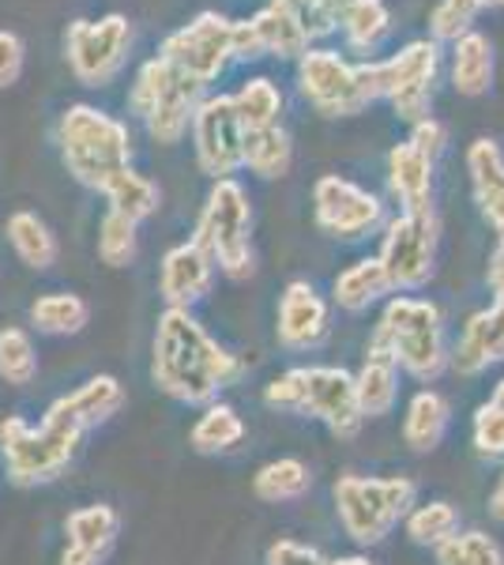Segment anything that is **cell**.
<instances>
[{
	"label": "cell",
	"mask_w": 504,
	"mask_h": 565,
	"mask_svg": "<svg viewBox=\"0 0 504 565\" xmlns=\"http://www.w3.org/2000/svg\"><path fill=\"white\" fill-rule=\"evenodd\" d=\"M132 53V23L121 12L98 20H72L64 26V61L84 87H106L121 76Z\"/></svg>",
	"instance_id": "30bf717a"
},
{
	"label": "cell",
	"mask_w": 504,
	"mask_h": 565,
	"mask_svg": "<svg viewBox=\"0 0 504 565\" xmlns=\"http://www.w3.org/2000/svg\"><path fill=\"white\" fill-rule=\"evenodd\" d=\"M230 98H234V109H237V117H242L245 132H260V129H271V125H282V106H287V98H282L275 79L253 76V79H245Z\"/></svg>",
	"instance_id": "e575fe53"
},
{
	"label": "cell",
	"mask_w": 504,
	"mask_h": 565,
	"mask_svg": "<svg viewBox=\"0 0 504 565\" xmlns=\"http://www.w3.org/2000/svg\"><path fill=\"white\" fill-rule=\"evenodd\" d=\"M132 218L117 215L106 207V215L98 218V257H103L106 268H128V264L136 260V253H140V234H136Z\"/></svg>",
	"instance_id": "74e56055"
},
{
	"label": "cell",
	"mask_w": 504,
	"mask_h": 565,
	"mask_svg": "<svg viewBox=\"0 0 504 565\" xmlns=\"http://www.w3.org/2000/svg\"><path fill=\"white\" fill-rule=\"evenodd\" d=\"M490 516L497 524H504V468H501V476L497 482H493V494H490Z\"/></svg>",
	"instance_id": "c3c4849f"
},
{
	"label": "cell",
	"mask_w": 504,
	"mask_h": 565,
	"mask_svg": "<svg viewBox=\"0 0 504 565\" xmlns=\"http://www.w3.org/2000/svg\"><path fill=\"white\" fill-rule=\"evenodd\" d=\"M313 215L320 231L339 242H357L384 226L380 196L339 174H324L313 185Z\"/></svg>",
	"instance_id": "9a60e30c"
},
{
	"label": "cell",
	"mask_w": 504,
	"mask_h": 565,
	"mask_svg": "<svg viewBox=\"0 0 504 565\" xmlns=\"http://www.w3.org/2000/svg\"><path fill=\"white\" fill-rule=\"evenodd\" d=\"M403 524H407V540L415 546H441L452 540L455 532H460V509L452 505V501H429V505H415L407 516H403Z\"/></svg>",
	"instance_id": "8d00e7d4"
},
{
	"label": "cell",
	"mask_w": 504,
	"mask_h": 565,
	"mask_svg": "<svg viewBox=\"0 0 504 565\" xmlns=\"http://www.w3.org/2000/svg\"><path fill=\"white\" fill-rule=\"evenodd\" d=\"M482 4L479 0H437L433 15H429V31H433V42H460L463 34L474 31V20H479Z\"/></svg>",
	"instance_id": "ab89813d"
},
{
	"label": "cell",
	"mask_w": 504,
	"mask_h": 565,
	"mask_svg": "<svg viewBox=\"0 0 504 565\" xmlns=\"http://www.w3.org/2000/svg\"><path fill=\"white\" fill-rule=\"evenodd\" d=\"M39 377V351L31 332L20 324L0 328V381L12 388H26Z\"/></svg>",
	"instance_id": "d590c367"
},
{
	"label": "cell",
	"mask_w": 504,
	"mask_h": 565,
	"mask_svg": "<svg viewBox=\"0 0 504 565\" xmlns=\"http://www.w3.org/2000/svg\"><path fill=\"white\" fill-rule=\"evenodd\" d=\"M298 90L320 117H357L362 109L380 103L377 61H346L339 50L309 45L294 61Z\"/></svg>",
	"instance_id": "ba28073f"
},
{
	"label": "cell",
	"mask_w": 504,
	"mask_h": 565,
	"mask_svg": "<svg viewBox=\"0 0 504 565\" xmlns=\"http://www.w3.org/2000/svg\"><path fill=\"white\" fill-rule=\"evenodd\" d=\"M279 4L294 15V23L305 31V39L317 42L339 31V12H343L346 0H279Z\"/></svg>",
	"instance_id": "60d3db41"
},
{
	"label": "cell",
	"mask_w": 504,
	"mask_h": 565,
	"mask_svg": "<svg viewBox=\"0 0 504 565\" xmlns=\"http://www.w3.org/2000/svg\"><path fill=\"white\" fill-rule=\"evenodd\" d=\"M245 362L237 359L192 317V309H167L154 324L151 381L159 392L189 407H207L218 392L242 381Z\"/></svg>",
	"instance_id": "6da1fadb"
},
{
	"label": "cell",
	"mask_w": 504,
	"mask_h": 565,
	"mask_svg": "<svg viewBox=\"0 0 504 565\" xmlns=\"http://www.w3.org/2000/svg\"><path fill=\"white\" fill-rule=\"evenodd\" d=\"M504 362V317L497 309H479L467 317L460 340L448 348V370L460 377H479L490 366Z\"/></svg>",
	"instance_id": "d6986e66"
},
{
	"label": "cell",
	"mask_w": 504,
	"mask_h": 565,
	"mask_svg": "<svg viewBox=\"0 0 504 565\" xmlns=\"http://www.w3.org/2000/svg\"><path fill=\"white\" fill-rule=\"evenodd\" d=\"M332 332L328 302L317 295L309 279H290L279 295V313H275V340L287 351H317Z\"/></svg>",
	"instance_id": "2e32d148"
},
{
	"label": "cell",
	"mask_w": 504,
	"mask_h": 565,
	"mask_svg": "<svg viewBox=\"0 0 504 565\" xmlns=\"http://www.w3.org/2000/svg\"><path fill=\"white\" fill-rule=\"evenodd\" d=\"M106 558L98 554H87V551H76V546H64L61 551V565H103Z\"/></svg>",
	"instance_id": "7dc6e473"
},
{
	"label": "cell",
	"mask_w": 504,
	"mask_h": 565,
	"mask_svg": "<svg viewBox=\"0 0 504 565\" xmlns=\"http://www.w3.org/2000/svg\"><path fill=\"white\" fill-rule=\"evenodd\" d=\"M324 565H377L369 554H343V558H328Z\"/></svg>",
	"instance_id": "681fc988"
},
{
	"label": "cell",
	"mask_w": 504,
	"mask_h": 565,
	"mask_svg": "<svg viewBox=\"0 0 504 565\" xmlns=\"http://www.w3.org/2000/svg\"><path fill=\"white\" fill-rule=\"evenodd\" d=\"M245 437V418L237 415V407L230 404H207L204 415L192 423L189 441L200 457H218V452H230L234 445H242Z\"/></svg>",
	"instance_id": "836d02e7"
},
{
	"label": "cell",
	"mask_w": 504,
	"mask_h": 565,
	"mask_svg": "<svg viewBox=\"0 0 504 565\" xmlns=\"http://www.w3.org/2000/svg\"><path fill=\"white\" fill-rule=\"evenodd\" d=\"M373 348L388 351L399 373H410L421 385L437 381L448 370L444 313L437 302L415 295H399L384 306V317L373 332Z\"/></svg>",
	"instance_id": "277c9868"
},
{
	"label": "cell",
	"mask_w": 504,
	"mask_h": 565,
	"mask_svg": "<svg viewBox=\"0 0 504 565\" xmlns=\"http://www.w3.org/2000/svg\"><path fill=\"white\" fill-rule=\"evenodd\" d=\"M384 295H392V282L384 276L377 257H362L351 268H343L332 282V302L343 313H365L369 306H377Z\"/></svg>",
	"instance_id": "4316f807"
},
{
	"label": "cell",
	"mask_w": 504,
	"mask_h": 565,
	"mask_svg": "<svg viewBox=\"0 0 504 565\" xmlns=\"http://www.w3.org/2000/svg\"><path fill=\"white\" fill-rule=\"evenodd\" d=\"M249 31H253L256 45H260V57L298 61L301 53L309 50L305 31H301L294 23V15H290L279 0H271V4H264L256 15H249Z\"/></svg>",
	"instance_id": "d4e9b609"
},
{
	"label": "cell",
	"mask_w": 504,
	"mask_h": 565,
	"mask_svg": "<svg viewBox=\"0 0 504 565\" xmlns=\"http://www.w3.org/2000/svg\"><path fill=\"white\" fill-rule=\"evenodd\" d=\"M452 426V404L441 396L437 388H421L410 396L407 415H403V441H407L410 452L426 457V452H437Z\"/></svg>",
	"instance_id": "603a6c76"
},
{
	"label": "cell",
	"mask_w": 504,
	"mask_h": 565,
	"mask_svg": "<svg viewBox=\"0 0 504 565\" xmlns=\"http://www.w3.org/2000/svg\"><path fill=\"white\" fill-rule=\"evenodd\" d=\"M8 245H12V253L20 257V264H26L31 271H50L53 264H57V234L50 231V223L39 215V212H12L8 215Z\"/></svg>",
	"instance_id": "484cf974"
},
{
	"label": "cell",
	"mask_w": 504,
	"mask_h": 565,
	"mask_svg": "<svg viewBox=\"0 0 504 565\" xmlns=\"http://www.w3.org/2000/svg\"><path fill=\"white\" fill-rule=\"evenodd\" d=\"M192 242L215 260V268L226 279L242 282L256 271V253H253V200L249 189L237 178L211 181L204 207L196 218V234Z\"/></svg>",
	"instance_id": "5b68a950"
},
{
	"label": "cell",
	"mask_w": 504,
	"mask_h": 565,
	"mask_svg": "<svg viewBox=\"0 0 504 565\" xmlns=\"http://www.w3.org/2000/svg\"><path fill=\"white\" fill-rule=\"evenodd\" d=\"M493 404H497V407H504V381H497V388H493Z\"/></svg>",
	"instance_id": "f907efd6"
},
{
	"label": "cell",
	"mask_w": 504,
	"mask_h": 565,
	"mask_svg": "<svg viewBox=\"0 0 504 565\" xmlns=\"http://www.w3.org/2000/svg\"><path fill=\"white\" fill-rule=\"evenodd\" d=\"M410 143L421 151V154H429V159H441V151L448 148V129L437 117H426V121H418V125H410V136H407Z\"/></svg>",
	"instance_id": "f6af8a7d"
},
{
	"label": "cell",
	"mask_w": 504,
	"mask_h": 565,
	"mask_svg": "<svg viewBox=\"0 0 504 565\" xmlns=\"http://www.w3.org/2000/svg\"><path fill=\"white\" fill-rule=\"evenodd\" d=\"M392 12L384 0H346L339 12V31H343L346 45L354 53H362L365 61H377L373 53L384 50V42L392 39Z\"/></svg>",
	"instance_id": "cb8c5ba5"
},
{
	"label": "cell",
	"mask_w": 504,
	"mask_h": 565,
	"mask_svg": "<svg viewBox=\"0 0 504 565\" xmlns=\"http://www.w3.org/2000/svg\"><path fill=\"white\" fill-rule=\"evenodd\" d=\"M294 167V140L282 125L260 132H245V151H242V170H249L260 181L287 178Z\"/></svg>",
	"instance_id": "f546056e"
},
{
	"label": "cell",
	"mask_w": 504,
	"mask_h": 565,
	"mask_svg": "<svg viewBox=\"0 0 504 565\" xmlns=\"http://www.w3.org/2000/svg\"><path fill=\"white\" fill-rule=\"evenodd\" d=\"M230 31H234L230 15L200 12L185 26H178V31H170L162 39L159 57L170 61L178 72H185L189 79H196L200 87H207L234 65Z\"/></svg>",
	"instance_id": "4fadbf2b"
},
{
	"label": "cell",
	"mask_w": 504,
	"mask_h": 565,
	"mask_svg": "<svg viewBox=\"0 0 504 565\" xmlns=\"http://www.w3.org/2000/svg\"><path fill=\"white\" fill-rule=\"evenodd\" d=\"M204 95H207V87H200L196 79L178 72L170 61L151 57V61H143L132 87H128V109H132L136 121L148 129L154 143L173 148V143L185 140L192 114H196Z\"/></svg>",
	"instance_id": "9c48e42d"
},
{
	"label": "cell",
	"mask_w": 504,
	"mask_h": 565,
	"mask_svg": "<svg viewBox=\"0 0 504 565\" xmlns=\"http://www.w3.org/2000/svg\"><path fill=\"white\" fill-rule=\"evenodd\" d=\"M26 65V45L15 31H0V90L15 87Z\"/></svg>",
	"instance_id": "7bdbcfd3"
},
{
	"label": "cell",
	"mask_w": 504,
	"mask_h": 565,
	"mask_svg": "<svg viewBox=\"0 0 504 565\" xmlns=\"http://www.w3.org/2000/svg\"><path fill=\"white\" fill-rule=\"evenodd\" d=\"M437 565H504V546L485 532H455L437 546Z\"/></svg>",
	"instance_id": "f35d334b"
},
{
	"label": "cell",
	"mask_w": 504,
	"mask_h": 565,
	"mask_svg": "<svg viewBox=\"0 0 504 565\" xmlns=\"http://www.w3.org/2000/svg\"><path fill=\"white\" fill-rule=\"evenodd\" d=\"M328 558L317 546H305L298 540H275L268 546V565H324Z\"/></svg>",
	"instance_id": "ee69618b"
},
{
	"label": "cell",
	"mask_w": 504,
	"mask_h": 565,
	"mask_svg": "<svg viewBox=\"0 0 504 565\" xmlns=\"http://www.w3.org/2000/svg\"><path fill=\"white\" fill-rule=\"evenodd\" d=\"M26 317L42 335H79L90 321V306L72 290H50L34 298Z\"/></svg>",
	"instance_id": "1f68e13d"
},
{
	"label": "cell",
	"mask_w": 504,
	"mask_h": 565,
	"mask_svg": "<svg viewBox=\"0 0 504 565\" xmlns=\"http://www.w3.org/2000/svg\"><path fill=\"white\" fill-rule=\"evenodd\" d=\"M437 242H441V218L437 212H399L384 223L380 238V268L392 290L415 295L437 271Z\"/></svg>",
	"instance_id": "8fae6325"
},
{
	"label": "cell",
	"mask_w": 504,
	"mask_h": 565,
	"mask_svg": "<svg viewBox=\"0 0 504 565\" xmlns=\"http://www.w3.org/2000/svg\"><path fill=\"white\" fill-rule=\"evenodd\" d=\"M264 404L271 412L317 418L339 441H354L365 426L354 396V373L343 366H294L279 373L264 385Z\"/></svg>",
	"instance_id": "7a4b0ae2"
},
{
	"label": "cell",
	"mask_w": 504,
	"mask_h": 565,
	"mask_svg": "<svg viewBox=\"0 0 504 565\" xmlns=\"http://www.w3.org/2000/svg\"><path fill=\"white\" fill-rule=\"evenodd\" d=\"M332 501L343 532L357 546H377L418 505V482L407 476H339Z\"/></svg>",
	"instance_id": "8992f818"
},
{
	"label": "cell",
	"mask_w": 504,
	"mask_h": 565,
	"mask_svg": "<svg viewBox=\"0 0 504 565\" xmlns=\"http://www.w3.org/2000/svg\"><path fill=\"white\" fill-rule=\"evenodd\" d=\"M215 271V260L192 238L167 249V257L159 264V295L167 309H192L200 298H207Z\"/></svg>",
	"instance_id": "e0dca14e"
},
{
	"label": "cell",
	"mask_w": 504,
	"mask_h": 565,
	"mask_svg": "<svg viewBox=\"0 0 504 565\" xmlns=\"http://www.w3.org/2000/svg\"><path fill=\"white\" fill-rule=\"evenodd\" d=\"M313 490V471L305 460L298 457H279L268 460L260 471L253 476V494L268 505H282V501H298Z\"/></svg>",
	"instance_id": "d6a6232c"
},
{
	"label": "cell",
	"mask_w": 504,
	"mask_h": 565,
	"mask_svg": "<svg viewBox=\"0 0 504 565\" xmlns=\"http://www.w3.org/2000/svg\"><path fill=\"white\" fill-rule=\"evenodd\" d=\"M117 532H121V516H117V509L106 505V501H95V505H84V509H76V513H68V521H64V535H68V543L64 546H76V551H87V554L106 558L117 543Z\"/></svg>",
	"instance_id": "4dcf8cb0"
},
{
	"label": "cell",
	"mask_w": 504,
	"mask_h": 565,
	"mask_svg": "<svg viewBox=\"0 0 504 565\" xmlns=\"http://www.w3.org/2000/svg\"><path fill=\"white\" fill-rule=\"evenodd\" d=\"M53 140H57L64 170L95 193L109 174L132 167L128 125L90 103H72L64 109L57 117V129H53Z\"/></svg>",
	"instance_id": "3957f363"
},
{
	"label": "cell",
	"mask_w": 504,
	"mask_h": 565,
	"mask_svg": "<svg viewBox=\"0 0 504 565\" xmlns=\"http://www.w3.org/2000/svg\"><path fill=\"white\" fill-rule=\"evenodd\" d=\"M388 185L399 212H433V159L403 140L388 151Z\"/></svg>",
	"instance_id": "44dd1931"
},
{
	"label": "cell",
	"mask_w": 504,
	"mask_h": 565,
	"mask_svg": "<svg viewBox=\"0 0 504 565\" xmlns=\"http://www.w3.org/2000/svg\"><path fill=\"white\" fill-rule=\"evenodd\" d=\"M121 407H125L121 381H117L114 373H95V377H87L79 388L53 399V404L45 407V415L61 418V423L76 426L79 434H87V430H95V426L109 423Z\"/></svg>",
	"instance_id": "ac0fdd59"
},
{
	"label": "cell",
	"mask_w": 504,
	"mask_h": 565,
	"mask_svg": "<svg viewBox=\"0 0 504 565\" xmlns=\"http://www.w3.org/2000/svg\"><path fill=\"white\" fill-rule=\"evenodd\" d=\"M441 76V45L433 39H415L399 45L392 57L377 61V79H380V98L392 103L399 121L418 125L426 117H433V87Z\"/></svg>",
	"instance_id": "7c38bea8"
},
{
	"label": "cell",
	"mask_w": 504,
	"mask_h": 565,
	"mask_svg": "<svg viewBox=\"0 0 504 565\" xmlns=\"http://www.w3.org/2000/svg\"><path fill=\"white\" fill-rule=\"evenodd\" d=\"M471 441L482 460H504V407L485 399L471 418Z\"/></svg>",
	"instance_id": "b9f144b4"
},
{
	"label": "cell",
	"mask_w": 504,
	"mask_h": 565,
	"mask_svg": "<svg viewBox=\"0 0 504 565\" xmlns=\"http://www.w3.org/2000/svg\"><path fill=\"white\" fill-rule=\"evenodd\" d=\"M482 8H504V0H479Z\"/></svg>",
	"instance_id": "816d5d0a"
},
{
	"label": "cell",
	"mask_w": 504,
	"mask_h": 565,
	"mask_svg": "<svg viewBox=\"0 0 504 565\" xmlns=\"http://www.w3.org/2000/svg\"><path fill=\"white\" fill-rule=\"evenodd\" d=\"M354 396H357V412L362 418H384L392 415L399 399V366L388 351L380 348H365L362 370L354 373Z\"/></svg>",
	"instance_id": "7402d4cb"
},
{
	"label": "cell",
	"mask_w": 504,
	"mask_h": 565,
	"mask_svg": "<svg viewBox=\"0 0 504 565\" xmlns=\"http://www.w3.org/2000/svg\"><path fill=\"white\" fill-rule=\"evenodd\" d=\"M490 287H493V309L504 317V242H497L490 257Z\"/></svg>",
	"instance_id": "bcb514c9"
},
{
	"label": "cell",
	"mask_w": 504,
	"mask_h": 565,
	"mask_svg": "<svg viewBox=\"0 0 504 565\" xmlns=\"http://www.w3.org/2000/svg\"><path fill=\"white\" fill-rule=\"evenodd\" d=\"M467 174H471V196L485 223L493 226L497 242H504V151L497 140L479 136L467 148Z\"/></svg>",
	"instance_id": "ffe728a7"
},
{
	"label": "cell",
	"mask_w": 504,
	"mask_h": 565,
	"mask_svg": "<svg viewBox=\"0 0 504 565\" xmlns=\"http://www.w3.org/2000/svg\"><path fill=\"white\" fill-rule=\"evenodd\" d=\"M192 151H196V167L204 170L211 181L234 178L242 170L245 151V125L234 109L230 95H204L192 114L189 125Z\"/></svg>",
	"instance_id": "5bb4252c"
},
{
	"label": "cell",
	"mask_w": 504,
	"mask_h": 565,
	"mask_svg": "<svg viewBox=\"0 0 504 565\" xmlns=\"http://www.w3.org/2000/svg\"><path fill=\"white\" fill-rule=\"evenodd\" d=\"M84 434L76 426L42 415V423H26L23 415H8L0 423V460H4L8 482L15 487H45L57 482L68 463L76 460Z\"/></svg>",
	"instance_id": "52a82bcc"
},
{
	"label": "cell",
	"mask_w": 504,
	"mask_h": 565,
	"mask_svg": "<svg viewBox=\"0 0 504 565\" xmlns=\"http://www.w3.org/2000/svg\"><path fill=\"white\" fill-rule=\"evenodd\" d=\"M98 193L106 196L109 212L132 218V223L151 218L154 212H159V204H162V189L154 185L148 174H140V170H132V167L109 174L103 185H98Z\"/></svg>",
	"instance_id": "83f0119b"
},
{
	"label": "cell",
	"mask_w": 504,
	"mask_h": 565,
	"mask_svg": "<svg viewBox=\"0 0 504 565\" xmlns=\"http://www.w3.org/2000/svg\"><path fill=\"white\" fill-rule=\"evenodd\" d=\"M493 42L471 31L452 42V87L463 98H482L493 87Z\"/></svg>",
	"instance_id": "f1b7e54d"
}]
</instances>
